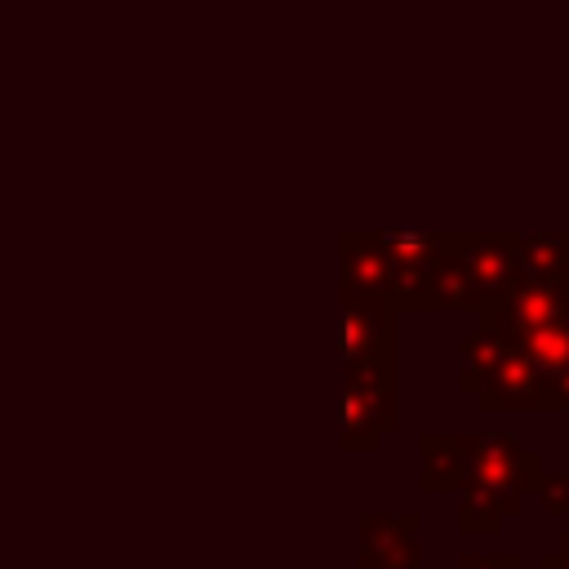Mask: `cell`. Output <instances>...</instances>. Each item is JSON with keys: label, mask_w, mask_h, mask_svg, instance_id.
<instances>
[{"label": "cell", "mask_w": 569, "mask_h": 569, "mask_svg": "<svg viewBox=\"0 0 569 569\" xmlns=\"http://www.w3.org/2000/svg\"><path fill=\"white\" fill-rule=\"evenodd\" d=\"M462 453L467 476L458 485V533L493 538L502 520L516 516L525 498H533L547 467L511 431H462Z\"/></svg>", "instance_id": "cell-1"}, {"label": "cell", "mask_w": 569, "mask_h": 569, "mask_svg": "<svg viewBox=\"0 0 569 569\" xmlns=\"http://www.w3.org/2000/svg\"><path fill=\"white\" fill-rule=\"evenodd\" d=\"M400 427V382L396 369H342V400H338V440L347 453H373L382 436Z\"/></svg>", "instance_id": "cell-2"}, {"label": "cell", "mask_w": 569, "mask_h": 569, "mask_svg": "<svg viewBox=\"0 0 569 569\" xmlns=\"http://www.w3.org/2000/svg\"><path fill=\"white\" fill-rule=\"evenodd\" d=\"M560 320H569V280H507L480 307V325L502 329L516 342Z\"/></svg>", "instance_id": "cell-3"}, {"label": "cell", "mask_w": 569, "mask_h": 569, "mask_svg": "<svg viewBox=\"0 0 569 569\" xmlns=\"http://www.w3.org/2000/svg\"><path fill=\"white\" fill-rule=\"evenodd\" d=\"M396 320L400 311L387 298H360V293H342V369H369V365H387L396 369Z\"/></svg>", "instance_id": "cell-4"}, {"label": "cell", "mask_w": 569, "mask_h": 569, "mask_svg": "<svg viewBox=\"0 0 569 569\" xmlns=\"http://www.w3.org/2000/svg\"><path fill=\"white\" fill-rule=\"evenodd\" d=\"M422 516L418 511H360L356 520V569H418Z\"/></svg>", "instance_id": "cell-5"}, {"label": "cell", "mask_w": 569, "mask_h": 569, "mask_svg": "<svg viewBox=\"0 0 569 569\" xmlns=\"http://www.w3.org/2000/svg\"><path fill=\"white\" fill-rule=\"evenodd\" d=\"M480 409L485 413H556L551 378L542 365H533L520 347L502 360V369L480 387Z\"/></svg>", "instance_id": "cell-6"}, {"label": "cell", "mask_w": 569, "mask_h": 569, "mask_svg": "<svg viewBox=\"0 0 569 569\" xmlns=\"http://www.w3.org/2000/svg\"><path fill=\"white\" fill-rule=\"evenodd\" d=\"M338 289L391 302V258H387V249L373 231H365V227L342 231V240H338Z\"/></svg>", "instance_id": "cell-7"}, {"label": "cell", "mask_w": 569, "mask_h": 569, "mask_svg": "<svg viewBox=\"0 0 569 569\" xmlns=\"http://www.w3.org/2000/svg\"><path fill=\"white\" fill-rule=\"evenodd\" d=\"M516 347H520V342H516L511 333L489 329V325L462 333V342H458V391H462V396H480V387L502 369V360H507Z\"/></svg>", "instance_id": "cell-8"}, {"label": "cell", "mask_w": 569, "mask_h": 569, "mask_svg": "<svg viewBox=\"0 0 569 569\" xmlns=\"http://www.w3.org/2000/svg\"><path fill=\"white\" fill-rule=\"evenodd\" d=\"M467 476L462 431H422L418 436V489L422 493H458Z\"/></svg>", "instance_id": "cell-9"}, {"label": "cell", "mask_w": 569, "mask_h": 569, "mask_svg": "<svg viewBox=\"0 0 569 569\" xmlns=\"http://www.w3.org/2000/svg\"><path fill=\"white\" fill-rule=\"evenodd\" d=\"M485 284L480 276L467 267V258L458 249H449L436 271H431V284H427V302L422 311H480L485 307Z\"/></svg>", "instance_id": "cell-10"}, {"label": "cell", "mask_w": 569, "mask_h": 569, "mask_svg": "<svg viewBox=\"0 0 569 569\" xmlns=\"http://www.w3.org/2000/svg\"><path fill=\"white\" fill-rule=\"evenodd\" d=\"M516 240H520V231H462L458 236V253L480 276L485 293H493L498 284L511 280V271H516Z\"/></svg>", "instance_id": "cell-11"}, {"label": "cell", "mask_w": 569, "mask_h": 569, "mask_svg": "<svg viewBox=\"0 0 569 569\" xmlns=\"http://www.w3.org/2000/svg\"><path fill=\"white\" fill-rule=\"evenodd\" d=\"M511 280H569V227L520 231Z\"/></svg>", "instance_id": "cell-12"}, {"label": "cell", "mask_w": 569, "mask_h": 569, "mask_svg": "<svg viewBox=\"0 0 569 569\" xmlns=\"http://www.w3.org/2000/svg\"><path fill=\"white\" fill-rule=\"evenodd\" d=\"M520 351H525L533 365H542L547 378H565V373H569V320L547 325V329L520 338Z\"/></svg>", "instance_id": "cell-13"}, {"label": "cell", "mask_w": 569, "mask_h": 569, "mask_svg": "<svg viewBox=\"0 0 569 569\" xmlns=\"http://www.w3.org/2000/svg\"><path fill=\"white\" fill-rule=\"evenodd\" d=\"M538 507L551 511V516H569V471H547L533 489Z\"/></svg>", "instance_id": "cell-14"}, {"label": "cell", "mask_w": 569, "mask_h": 569, "mask_svg": "<svg viewBox=\"0 0 569 569\" xmlns=\"http://www.w3.org/2000/svg\"><path fill=\"white\" fill-rule=\"evenodd\" d=\"M458 569H525V560L516 551L511 556H476V551H467L458 560Z\"/></svg>", "instance_id": "cell-15"}, {"label": "cell", "mask_w": 569, "mask_h": 569, "mask_svg": "<svg viewBox=\"0 0 569 569\" xmlns=\"http://www.w3.org/2000/svg\"><path fill=\"white\" fill-rule=\"evenodd\" d=\"M538 569H569V533L556 542V551H542Z\"/></svg>", "instance_id": "cell-16"}, {"label": "cell", "mask_w": 569, "mask_h": 569, "mask_svg": "<svg viewBox=\"0 0 569 569\" xmlns=\"http://www.w3.org/2000/svg\"><path fill=\"white\" fill-rule=\"evenodd\" d=\"M551 396H556V409H569V373L551 378Z\"/></svg>", "instance_id": "cell-17"}]
</instances>
